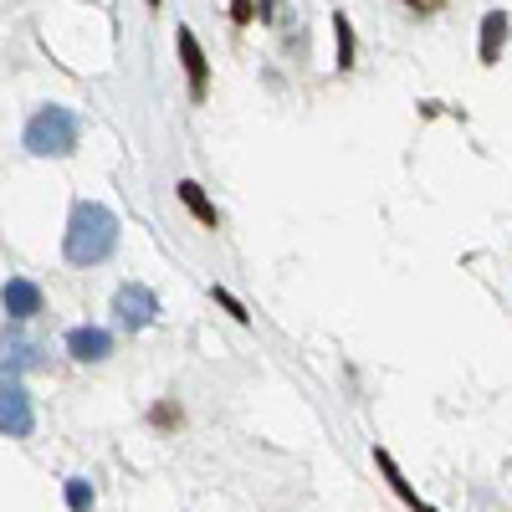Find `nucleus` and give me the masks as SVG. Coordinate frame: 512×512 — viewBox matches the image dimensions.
<instances>
[{"label":"nucleus","mask_w":512,"mask_h":512,"mask_svg":"<svg viewBox=\"0 0 512 512\" xmlns=\"http://www.w3.org/2000/svg\"><path fill=\"white\" fill-rule=\"evenodd\" d=\"M175 47H180V62H185V77H190V98L205 103V93H210V62H205V52H200V41H195L190 26H175Z\"/></svg>","instance_id":"4"},{"label":"nucleus","mask_w":512,"mask_h":512,"mask_svg":"<svg viewBox=\"0 0 512 512\" xmlns=\"http://www.w3.org/2000/svg\"><path fill=\"white\" fill-rule=\"evenodd\" d=\"M118 246V221L113 210L98 205V200H77L72 216H67V236H62V256L72 267H98L108 262Z\"/></svg>","instance_id":"1"},{"label":"nucleus","mask_w":512,"mask_h":512,"mask_svg":"<svg viewBox=\"0 0 512 512\" xmlns=\"http://www.w3.org/2000/svg\"><path fill=\"white\" fill-rule=\"evenodd\" d=\"M159 6H164V0H149V11H159Z\"/></svg>","instance_id":"18"},{"label":"nucleus","mask_w":512,"mask_h":512,"mask_svg":"<svg viewBox=\"0 0 512 512\" xmlns=\"http://www.w3.org/2000/svg\"><path fill=\"white\" fill-rule=\"evenodd\" d=\"M0 425H6V436H31L36 431V415H31V395L21 390V384L6 374V405H0Z\"/></svg>","instance_id":"5"},{"label":"nucleus","mask_w":512,"mask_h":512,"mask_svg":"<svg viewBox=\"0 0 512 512\" xmlns=\"http://www.w3.org/2000/svg\"><path fill=\"white\" fill-rule=\"evenodd\" d=\"M154 425H180V405H159L154 410Z\"/></svg>","instance_id":"15"},{"label":"nucleus","mask_w":512,"mask_h":512,"mask_svg":"<svg viewBox=\"0 0 512 512\" xmlns=\"http://www.w3.org/2000/svg\"><path fill=\"white\" fill-rule=\"evenodd\" d=\"M231 21H236V26L251 21V0H231Z\"/></svg>","instance_id":"17"},{"label":"nucleus","mask_w":512,"mask_h":512,"mask_svg":"<svg viewBox=\"0 0 512 512\" xmlns=\"http://www.w3.org/2000/svg\"><path fill=\"white\" fill-rule=\"evenodd\" d=\"M113 318H118L128 333H139V328H149V323L159 318V297H154L144 282H128V287H118V297H113Z\"/></svg>","instance_id":"3"},{"label":"nucleus","mask_w":512,"mask_h":512,"mask_svg":"<svg viewBox=\"0 0 512 512\" xmlns=\"http://www.w3.org/2000/svg\"><path fill=\"white\" fill-rule=\"evenodd\" d=\"M36 364V349L31 344H6V369H26Z\"/></svg>","instance_id":"13"},{"label":"nucleus","mask_w":512,"mask_h":512,"mask_svg":"<svg viewBox=\"0 0 512 512\" xmlns=\"http://www.w3.org/2000/svg\"><path fill=\"white\" fill-rule=\"evenodd\" d=\"M175 195L185 200V210H190V216H195L200 226H221V216H216V205L205 200V190H200L195 180H180V190H175Z\"/></svg>","instance_id":"8"},{"label":"nucleus","mask_w":512,"mask_h":512,"mask_svg":"<svg viewBox=\"0 0 512 512\" xmlns=\"http://www.w3.org/2000/svg\"><path fill=\"white\" fill-rule=\"evenodd\" d=\"M67 354H72L77 364H98V359L113 354V333H108V328H72V333H67Z\"/></svg>","instance_id":"6"},{"label":"nucleus","mask_w":512,"mask_h":512,"mask_svg":"<svg viewBox=\"0 0 512 512\" xmlns=\"http://www.w3.org/2000/svg\"><path fill=\"white\" fill-rule=\"evenodd\" d=\"M333 31H338V72L354 67V36H349V16H333Z\"/></svg>","instance_id":"11"},{"label":"nucleus","mask_w":512,"mask_h":512,"mask_svg":"<svg viewBox=\"0 0 512 512\" xmlns=\"http://www.w3.org/2000/svg\"><path fill=\"white\" fill-rule=\"evenodd\" d=\"M77 134H82V123H77L72 108H41V113H31L21 144L36 159H62V154L77 149Z\"/></svg>","instance_id":"2"},{"label":"nucleus","mask_w":512,"mask_h":512,"mask_svg":"<svg viewBox=\"0 0 512 512\" xmlns=\"http://www.w3.org/2000/svg\"><path fill=\"white\" fill-rule=\"evenodd\" d=\"M502 41H507V16L502 11H487V21H482V62L487 67L502 57Z\"/></svg>","instance_id":"9"},{"label":"nucleus","mask_w":512,"mask_h":512,"mask_svg":"<svg viewBox=\"0 0 512 512\" xmlns=\"http://www.w3.org/2000/svg\"><path fill=\"white\" fill-rule=\"evenodd\" d=\"M400 6H410V11H420V16H431V11L446 6V0H400Z\"/></svg>","instance_id":"16"},{"label":"nucleus","mask_w":512,"mask_h":512,"mask_svg":"<svg viewBox=\"0 0 512 512\" xmlns=\"http://www.w3.org/2000/svg\"><path fill=\"white\" fill-rule=\"evenodd\" d=\"M210 292H216V303H221V308H226V313H231V318H236V323H246V308H241V303H236V297H231V292H226V287H210Z\"/></svg>","instance_id":"14"},{"label":"nucleus","mask_w":512,"mask_h":512,"mask_svg":"<svg viewBox=\"0 0 512 512\" xmlns=\"http://www.w3.org/2000/svg\"><path fill=\"white\" fill-rule=\"evenodd\" d=\"M67 507H72V512H88V507H93V487L82 482V477L67 482Z\"/></svg>","instance_id":"12"},{"label":"nucleus","mask_w":512,"mask_h":512,"mask_svg":"<svg viewBox=\"0 0 512 512\" xmlns=\"http://www.w3.org/2000/svg\"><path fill=\"white\" fill-rule=\"evenodd\" d=\"M374 461H379V472H384V477H390V487H395V492H400V497H405V502H410L415 512H436V507H425V502H420V497L410 492V482L400 477V466L390 461V451H374Z\"/></svg>","instance_id":"10"},{"label":"nucleus","mask_w":512,"mask_h":512,"mask_svg":"<svg viewBox=\"0 0 512 512\" xmlns=\"http://www.w3.org/2000/svg\"><path fill=\"white\" fill-rule=\"evenodd\" d=\"M6 313L21 323V318H36L41 313V287L26 282V277H11L6 282Z\"/></svg>","instance_id":"7"}]
</instances>
